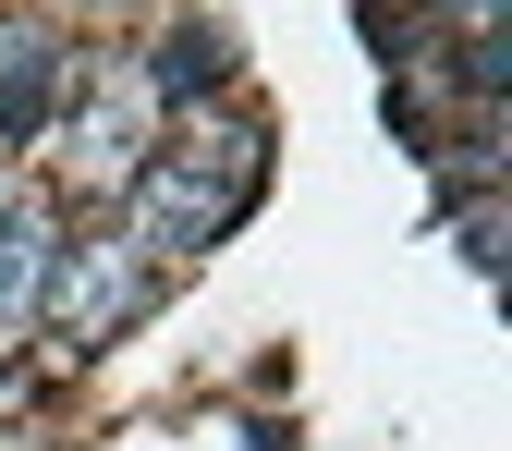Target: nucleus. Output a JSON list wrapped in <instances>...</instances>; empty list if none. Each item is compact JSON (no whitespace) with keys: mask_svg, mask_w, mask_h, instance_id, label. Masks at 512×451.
I'll list each match as a JSON object with an SVG mask.
<instances>
[{"mask_svg":"<svg viewBox=\"0 0 512 451\" xmlns=\"http://www.w3.org/2000/svg\"><path fill=\"white\" fill-rule=\"evenodd\" d=\"M61 98H74L61 49H49V37H0V147H13V135H37Z\"/></svg>","mask_w":512,"mask_h":451,"instance_id":"4","label":"nucleus"},{"mask_svg":"<svg viewBox=\"0 0 512 451\" xmlns=\"http://www.w3.org/2000/svg\"><path fill=\"white\" fill-rule=\"evenodd\" d=\"M135 74H147V61H135ZM220 74H232V37H220V25H183V37L159 49V74H147V98H208Z\"/></svg>","mask_w":512,"mask_h":451,"instance_id":"5","label":"nucleus"},{"mask_svg":"<svg viewBox=\"0 0 512 451\" xmlns=\"http://www.w3.org/2000/svg\"><path fill=\"white\" fill-rule=\"evenodd\" d=\"M159 293V256L147 244H74L49 269V305H61V342H110L122 317Z\"/></svg>","mask_w":512,"mask_h":451,"instance_id":"2","label":"nucleus"},{"mask_svg":"<svg viewBox=\"0 0 512 451\" xmlns=\"http://www.w3.org/2000/svg\"><path fill=\"white\" fill-rule=\"evenodd\" d=\"M256 159H269V135H256V122H196L171 159H147V171H135L147 256H196V244L256 196Z\"/></svg>","mask_w":512,"mask_h":451,"instance_id":"1","label":"nucleus"},{"mask_svg":"<svg viewBox=\"0 0 512 451\" xmlns=\"http://www.w3.org/2000/svg\"><path fill=\"white\" fill-rule=\"evenodd\" d=\"M49 269H61V220L37 196L0 208V330H25V317L49 305Z\"/></svg>","mask_w":512,"mask_h":451,"instance_id":"3","label":"nucleus"}]
</instances>
